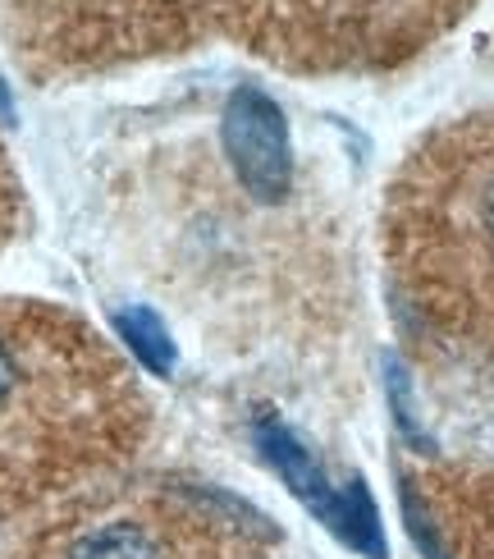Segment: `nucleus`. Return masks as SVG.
<instances>
[{"label":"nucleus","mask_w":494,"mask_h":559,"mask_svg":"<svg viewBox=\"0 0 494 559\" xmlns=\"http://www.w3.org/2000/svg\"><path fill=\"white\" fill-rule=\"evenodd\" d=\"M5 559H285L248 504L174 477L120 473L19 532Z\"/></svg>","instance_id":"obj_3"},{"label":"nucleus","mask_w":494,"mask_h":559,"mask_svg":"<svg viewBox=\"0 0 494 559\" xmlns=\"http://www.w3.org/2000/svg\"><path fill=\"white\" fill-rule=\"evenodd\" d=\"M225 156L239 183L256 202H285L293 183V156H289V124L262 87H233L225 102Z\"/></svg>","instance_id":"obj_7"},{"label":"nucleus","mask_w":494,"mask_h":559,"mask_svg":"<svg viewBox=\"0 0 494 559\" xmlns=\"http://www.w3.org/2000/svg\"><path fill=\"white\" fill-rule=\"evenodd\" d=\"M19 229H23V189H19V175L10 166L5 147H0V248H5Z\"/></svg>","instance_id":"obj_11"},{"label":"nucleus","mask_w":494,"mask_h":559,"mask_svg":"<svg viewBox=\"0 0 494 559\" xmlns=\"http://www.w3.org/2000/svg\"><path fill=\"white\" fill-rule=\"evenodd\" d=\"M0 14L41 74H97L183 51L202 28L188 0H0Z\"/></svg>","instance_id":"obj_5"},{"label":"nucleus","mask_w":494,"mask_h":559,"mask_svg":"<svg viewBox=\"0 0 494 559\" xmlns=\"http://www.w3.org/2000/svg\"><path fill=\"white\" fill-rule=\"evenodd\" d=\"M381 229L417 348L494 371V110L421 138L389 179Z\"/></svg>","instance_id":"obj_2"},{"label":"nucleus","mask_w":494,"mask_h":559,"mask_svg":"<svg viewBox=\"0 0 494 559\" xmlns=\"http://www.w3.org/2000/svg\"><path fill=\"white\" fill-rule=\"evenodd\" d=\"M408 537L426 559H494V477L472 468H408L398 477Z\"/></svg>","instance_id":"obj_6"},{"label":"nucleus","mask_w":494,"mask_h":559,"mask_svg":"<svg viewBox=\"0 0 494 559\" xmlns=\"http://www.w3.org/2000/svg\"><path fill=\"white\" fill-rule=\"evenodd\" d=\"M256 445L270 459V468L285 477L289 491L312 509L316 519H325V527H335V514H339V486H329L325 468L312 459V450H302V440L275 423V417H256Z\"/></svg>","instance_id":"obj_8"},{"label":"nucleus","mask_w":494,"mask_h":559,"mask_svg":"<svg viewBox=\"0 0 494 559\" xmlns=\"http://www.w3.org/2000/svg\"><path fill=\"white\" fill-rule=\"evenodd\" d=\"M147 436L152 400L120 348L79 312L0 294V527L129 473Z\"/></svg>","instance_id":"obj_1"},{"label":"nucleus","mask_w":494,"mask_h":559,"mask_svg":"<svg viewBox=\"0 0 494 559\" xmlns=\"http://www.w3.org/2000/svg\"><path fill=\"white\" fill-rule=\"evenodd\" d=\"M197 23L289 74H381L444 33L477 0H188Z\"/></svg>","instance_id":"obj_4"},{"label":"nucleus","mask_w":494,"mask_h":559,"mask_svg":"<svg viewBox=\"0 0 494 559\" xmlns=\"http://www.w3.org/2000/svg\"><path fill=\"white\" fill-rule=\"evenodd\" d=\"M329 532H339L352 550H362L371 559H385L381 519H375V504L366 496L362 477H352L348 486H339V514H335V527H329Z\"/></svg>","instance_id":"obj_10"},{"label":"nucleus","mask_w":494,"mask_h":559,"mask_svg":"<svg viewBox=\"0 0 494 559\" xmlns=\"http://www.w3.org/2000/svg\"><path fill=\"white\" fill-rule=\"evenodd\" d=\"M115 331H120V340L133 348L137 362H143L152 377H170V371H174V340H170V331L160 325L156 312L129 308V312L115 317Z\"/></svg>","instance_id":"obj_9"}]
</instances>
